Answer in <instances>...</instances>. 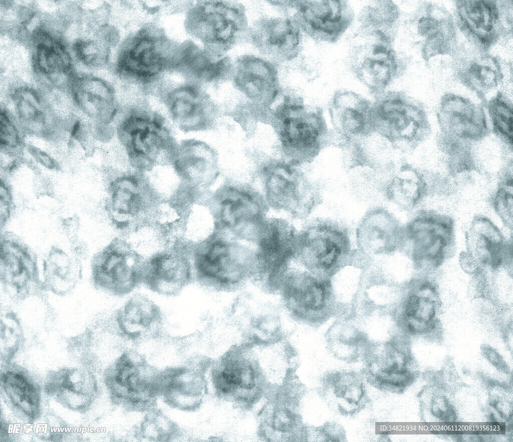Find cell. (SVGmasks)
Masks as SVG:
<instances>
[{
	"label": "cell",
	"mask_w": 513,
	"mask_h": 442,
	"mask_svg": "<svg viewBox=\"0 0 513 442\" xmlns=\"http://www.w3.org/2000/svg\"><path fill=\"white\" fill-rule=\"evenodd\" d=\"M116 132L130 163L139 172L171 163L177 144L159 115L133 110L122 119Z\"/></svg>",
	"instance_id": "obj_1"
},
{
	"label": "cell",
	"mask_w": 513,
	"mask_h": 442,
	"mask_svg": "<svg viewBox=\"0 0 513 442\" xmlns=\"http://www.w3.org/2000/svg\"><path fill=\"white\" fill-rule=\"evenodd\" d=\"M454 233L451 217L423 210L403 227L401 247H407L417 269L433 270L452 255Z\"/></svg>",
	"instance_id": "obj_2"
},
{
	"label": "cell",
	"mask_w": 513,
	"mask_h": 442,
	"mask_svg": "<svg viewBox=\"0 0 513 442\" xmlns=\"http://www.w3.org/2000/svg\"><path fill=\"white\" fill-rule=\"evenodd\" d=\"M371 128L389 139L394 147L411 149L429 135L430 125L424 112L408 104L401 96L387 93L371 107Z\"/></svg>",
	"instance_id": "obj_3"
},
{
	"label": "cell",
	"mask_w": 513,
	"mask_h": 442,
	"mask_svg": "<svg viewBox=\"0 0 513 442\" xmlns=\"http://www.w3.org/2000/svg\"><path fill=\"white\" fill-rule=\"evenodd\" d=\"M198 279L214 286H231L240 283L259 264L258 255L238 245L220 240L206 242L194 254Z\"/></svg>",
	"instance_id": "obj_4"
},
{
	"label": "cell",
	"mask_w": 513,
	"mask_h": 442,
	"mask_svg": "<svg viewBox=\"0 0 513 442\" xmlns=\"http://www.w3.org/2000/svg\"><path fill=\"white\" fill-rule=\"evenodd\" d=\"M0 280L5 292L14 301L22 302L44 295L36 254L14 233L1 234Z\"/></svg>",
	"instance_id": "obj_5"
},
{
	"label": "cell",
	"mask_w": 513,
	"mask_h": 442,
	"mask_svg": "<svg viewBox=\"0 0 513 442\" xmlns=\"http://www.w3.org/2000/svg\"><path fill=\"white\" fill-rule=\"evenodd\" d=\"M160 375L134 351L123 353L108 379L114 399L137 409H146L160 394Z\"/></svg>",
	"instance_id": "obj_6"
},
{
	"label": "cell",
	"mask_w": 513,
	"mask_h": 442,
	"mask_svg": "<svg viewBox=\"0 0 513 442\" xmlns=\"http://www.w3.org/2000/svg\"><path fill=\"white\" fill-rule=\"evenodd\" d=\"M145 261L130 247L113 240L92 260L93 284L116 295L126 294L142 282Z\"/></svg>",
	"instance_id": "obj_7"
},
{
	"label": "cell",
	"mask_w": 513,
	"mask_h": 442,
	"mask_svg": "<svg viewBox=\"0 0 513 442\" xmlns=\"http://www.w3.org/2000/svg\"><path fill=\"white\" fill-rule=\"evenodd\" d=\"M407 349L395 339L367 345L363 354L361 372L372 386L383 391L399 393L407 386L410 373Z\"/></svg>",
	"instance_id": "obj_8"
},
{
	"label": "cell",
	"mask_w": 513,
	"mask_h": 442,
	"mask_svg": "<svg viewBox=\"0 0 513 442\" xmlns=\"http://www.w3.org/2000/svg\"><path fill=\"white\" fill-rule=\"evenodd\" d=\"M298 241L296 250L304 264L310 269L323 272L335 270L350 247L346 230L327 222L311 226Z\"/></svg>",
	"instance_id": "obj_9"
},
{
	"label": "cell",
	"mask_w": 513,
	"mask_h": 442,
	"mask_svg": "<svg viewBox=\"0 0 513 442\" xmlns=\"http://www.w3.org/2000/svg\"><path fill=\"white\" fill-rule=\"evenodd\" d=\"M447 99L438 114L439 144L472 147L488 135V125L482 110L462 98Z\"/></svg>",
	"instance_id": "obj_10"
},
{
	"label": "cell",
	"mask_w": 513,
	"mask_h": 442,
	"mask_svg": "<svg viewBox=\"0 0 513 442\" xmlns=\"http://www.w3.org/2000/svg\"><path fill=\"white\" fill-rule=\"evenodd\" d=\"M374 35L373 41L354 47L351 63L358 79L372 91L380 94L394 76L397 65L389 39Z\"/></svg>",
	"instance_id": "obj_11"
},
{
	"label": "cell",
	"mask_w": 513,
	"mask_h": 442,
	"mask_svg": "<svg viewBox=\"0 0 513 442\" xmlns=\"http://www.w3.org/2000/svg\"><path fill=\"white\" fill-rule=\"evenodd\" d=\"M155 195L141 174H126L112 180L105 204L107 214L118 227H123L146 209Z\"/></svg>",
	"instance_id": "obj_12"
},
{
	"label": "cell",
	"mask_w": 513,
	"mask_h": 442,
	"mask_svg": "<svg viewBox=\"0 0 513 442\" xmlns=\"http://www.w3.org/2000/svg\"><path fill=\"white\" fill-rule=\"evenodd\" d=\"M361 372L333 371L321 379L319 392L321 397L334 412L352 417L364 409L370 399Z\"/></svg>",
	"instance_id": "obj_13"
},
{
	"label": "cell",
	"mask_w": 513,
	"mask_h": 442,
	"mask_svg": "<svg viewBox=\"0 0 513 442\" xmlns=\"http://www.w3.org/2000/svg\"><path fill=\"white\" fill-rule=\"evenodd\" d=\"M466 252L484 269L495 270L512 261L510 245L498 227L488 217H474L465 233Z\"/></svg>",
	"instance_id": "obj_14"
},
{
	"label": "cell",
	"mask_w": 513,
	"mask_h": 442,
	"mask_svg": "<svg viewBox=\"0 0 513 442\" xmlns=\"http://www.w3.org/2000/svg\"><path fill=\"white\" fill-rule=\"evenodd\" d=\"M192 276L187 254L174 249L162 251L145 261L142 282L156 292L171 296L178 293Z\"/></svg>",
	"instance_id": "obj_15"
},
{
	"label": "cell",
	"mask_w": 513,
	"mask_h": 442,
	"mask_svg": "<svg viewBox=\"0 0 513 442\" xmlns=\"http://www.w3.org/2000/svg\"><path fill=\"white\" fill-rule=\"evenodd\" d=\"M403 227L388 211L376 208L367 212L359 223L356 238L364 252L380 254L401 247Z\"/></svg>",
	"instance_id": "obj_16"
},
{
	"label": "cell",
	"mask_w": 513,
	"mask_h": 442,
	"mask_svg": "<svg viewBox=\"0 0 513 442\" xmlns=\"http://www.w3.org/2000/svg\"><path fill=\"white\" fill-rule=\"evenodd\" d=\"M307 28L315 38L335 42L353 19V12L345 1H315L301 8Z\"/></svg>",
	"instance_id": "obj_17"
},
{
	"label": "cell",
	"mask_w": 513,
	"mask_h": 442,
	"mask_svg": "<svg viewBox=\"0 0 513 442\" xmlns=\"http://www.w3.org/2000/svg\"><path fill=\"white\" fill-rule=\"evenodd\" d=\"M371 107L369 102L354 92L338 91L330 106L335 130L347 141L359 140L372 131Z\"/></svg>",
	"instance_id": "obj_18"
},
{
	"label": "cell",
	"mask_w": 513,
	"mask_h": 442,
	"mask_svg": "<svg viewBox=\"0 0 513 442\" xmlns=\"http://www.w3.org/2000/svg\"><path fill=\"white\" fill-rule=\"evenodd\" d=\"M214 162L211 149L195 139L177 144L171 164L181 184L196 191L210 179Z\"/></svg>",
	"instance_id": "obj_19"
},
{
	"label": "cell",
	"mask_w": 513,
	"mask_h": 442,
	"mask_svg": "<svg viewBox=\"0 0 513 442\" xmlns=\"http://www.w3.org/2000/svg\"><path fill=\"white\" fill-rule=\"evenodd\" d=\"M43 272L46 290L61 296L73 291L82 277L81 260L55 246L44 260Z\"/></svg>",
	"instance_id": "obj_20"
},
{
	"label": "cell",
	"mask_w": 513,
	"mask_h": 442,
	"mask_svg": "<svg viewBox=\"0 0 513 442\" xmlns=\"http://www.w3.org/2000/svg\"><path fill=\"white\" fill-rule=\"evenodd\" d=\"M201 384L199 375L192 369L180 367L161 373L160 394L169 406L192 411L199 404Z\"/></svg>",
	"instance_id": "obj_21"
},
{
	"label": "cell",
	"mask_w": 513,
	"mask_h": 442,
	"mask_svg": "<svg viewBox=\"0 0 513 442\" xmlns=\"http://www.w3.org/2000/svg\"><path fill=\"white\" fill-rule=\"evenodd\" d=\"M161 321V313L158 306L146 297L138 294L131 297L115 316L121 333L132 339L148 335Z\"/></svg>",
	"instance_id": "obj_22"
},
{
	"label": "cell",
	"mask_w": 513,
	"mask_h": 442,
	"mask_svg": "<svg viewBox=\"0 0 513 442\" xmlns=\"http://www.w3.org/2000/svg\"><path fill=\"white\" fill-rule=\"evenodd\" d=\"M16 119L25 134L55 139L63 130L53 116L43 110L36 93L25 90L17 93Z\"/></svg>",
	"instance_id": "obj_23"
},
{
	"label": "cell",
	"mask_w": 513,
	"mask_h": 442,
	"mask_svg": "<svg viewBox=\"0 0 513 442\" xmlns=\"http://www.w3.org/2000/svg\"><path fill=\"white\" fill-rule=\"evenodd\" d=\"M283 123L282 137L285 145H291L306 156L313 155L319 150L326 132L319 111L288 117Z\"/></svg>",
	"instance_id": "obj_24"
},
{
	"label": "cell",
	"mask_w": 513,
	"mask_h": 442,
	"mask_svg": "<svg viewBox=\"0 0 513 442\" xmlns=\"http://www.w3.org/2000/svg\"><path fill=\"white\" fill-rule=\"evenodd\" d=\"M76 103L98 128L112 130L117 114L114 92L102 82L89 83L77 88L74 92Z\"/></svg>",
	"instance_id": "obj_25"
},
{
	"label": "cell",
	"mask_w": 513,
	"mask_h": 442,
	"mask_svg": "<svg viewBox=\"0 0 513 442\" xmlns=\"http://www.w3.org/2000/svg\"><path fill=\"white\" fill-rule=\"evenodd\" d=\"M170 114L174 123L185 132L206 128L209 119L198 91L191 86L173 90L167 96Z\"/></svg>",
	"instance_id": "obj_26"
},
{
	"label": "cell",
	"mask_w": 513,
	"mask_h": 442,
	"mask_svg": "<svg viewBox=\"0 0 513 442\" xmlns=\"http://www.w3.org/2000/svg\"><path fill=\"white\" fill-rule=\"evenodd\" d=\"M428 189L423 174L412 165L405 164L391 178L385 192L390 201L402 209L410 210L421 201Z\"/></svg>",
	"instance_id": "obj_27"
},
{
	"label": "cell",
	"mask_w": 513,
	"mask_h": 442,
	"mask_svg": "<svg viewBox=\"0 0 513 442\" xmlns=\"http://www.w3.org/2000/svg\"><path fill=\"white\" fill-rule=\"evenodd\" d=\"M219 206V219L226 227L240 233L259 224L260 205L247 193L230 189L221 198Z\"/></svg>",
	"instance_id": "obj_28"
},
{
	"label": "cell",
	"mask_w": 513,
	"mask_h": 442,
	"mask_svg": "<svg viewBox=\"0 0 513 442\" xmlns=\"http://www.w3.org/2000/svg\"><path fill=\"white\" fill-rule=\"evenodd\" d=\"M162 58L156 51L154 42L143 37L123 54L120 66L126 72L139 78H148L161 69Z\"/></svg>",
	"instance_id": "obj_29"
},
{
	"label": "cell",
	"mask_w": 513,
	"mask_h": 442,
	"mask_svg": "<svg viewBox=\"0 0 513 442\" xmlns=\"http://www.w3.org/2000/svg\"><path fill=\"white\" fill-rule=\"evenodd\" d=\"M1 352L4 359L12 357L24 340V328L20 315L8 309L2 312L0 318Z\"/></svg>",
	"instance_id": "obj_30"
},
{
	"label": "cell",
	"mask_w": 513,
	"mask_h": 442,
	"mask_svg": "<svg viewBox=\"0 0 513 442\" xmlns=\"http://www.w3.org/2000/svg\"><path fill=\"white\" fill-rule=\"evenodd\" d=\"M327 340L329 348L334 356L347 363L357 361L361 349L367 347V339L363 334L355 330L330 333Z\"/></svg>",
	"instance_id": "obj_31"
},
{
	"label": "cell",
	"mask_w": 513,
	"mask_h": 442,
	"mask_svg": "<svg viewBox=\"0 0 513 442\" xmlns=\"http://www.w3.org/2000/svg\"><path fill=\"white\" fill-rule=\"evenodd\" d=\"M488 112L494 133L512 151L513 114L511 107L500 96L491 102Z\"/></svg>",
	"instance_id": "obj_32"
},
{
	"label": "cell",
	"mask_w": 513,
	"mask_h": 442,
	"mask_svg": "<svg viewBox=\"0 0 513 442\" xmlns=\"http://www.w3.org/2000/svg\"><path fill=\"white\" fill-rule=\"evenodd\" d=\"M24 132L16 118L6 109H1L0 117L1 151L22 155L24 144Z\"/></svg>",
	"instance_id": "obj_33"
},
{
	"label": "cell",
	"mask_w": 513,
	"mask_h": 442,
	"mask_svg": "<svg viewBox=\"0 0 513 442\" xmlns=\"http://www.w3.org/2000/svg\"><path fill=\"white\" fill-rule=\"evenodd\" d=\"M174 423L162 413L150 411L141 425L139 434L141 437L151 441H167L176 434Z\"/></svg>",
	"instance_id": "obj_34"
},
{
	"label": "cell",
	"mask_w": 513,
	"mask_h": 442,
	"mask_svg": "<svg viewBox=\"0 0 513 442\" xmlns=\"http://www.w3.org/2000/svg\"><path fill=\"white\" fill-rule=\"evenodd\" d=\"M493 207L503 224L513 228V178L512 171H506L502 177L493 200Z\"/></svg>",
	"instance_id": "obj_35"
},
{
	"label": "cell",
	"mask_w": 513,
	"mask_h": 442,
	"mask_svg": "<svg viewBox=\"0 0 513 442\" xmlns=\"http://www.w3.org/2000/svg\"><path fill=\"white\" fill-rule=\"evenodd\" d=\"M442 304L440 300L421 296L411 292L405 302L403 316L412 317L430 324L437 319V314Z\"/></svg>",
	"instance_id": "obj_36"
},
{
	"label": "cell",
	"mask_w": 513,
	"mask_h": 442,
	"mask_svg": "<svg viewBox=\"0 0 513 442\" xmlns=\"http://www.w3.org/2000/svg\"><path fill=\"white\" fill-rule=\"evenodd\" d=\"M15 210L12 190L5 179L1 177L0 185V225L2 228L11 218Z\"/></svg>",
	"instance_id": "obj_37"
},
{
	"label": "cell",
	"mask_w": 513,
	"mask_h": 442,
	"mask_svg": "<svg viewBox=\"0 0 513 442\" xmlns=\"http://www.w3.org/2000/svg\"><path fill=\"white\" fill-rule=\"evenodd\" d=\"M316 441H346L345 431L341 425L334 422H326L314 429Z\"/></svg>",
	"instance_id": "obj_38"
},
{
	"label": "cell",
	"mask_w": 513,
	"mask_h": 442,
	"mask_svg": "<svg viewBox=\"0 0 513 442\" xmlns=\"http://www.w3.org/2000/svg\"><path fill=\"white\" fill-rule=\"evenodd\" d=\"M25 147L34 160L43 167L50 170H60L59 163L47 152L32 144H28Z\"/></svg>",
	"instance_id": "obj_39"
},
{
	"label": "cell",
	"mask_w": 513,
	"mask_h": 442,
	"mask_svg": "<svg viewBox=\"0 0 513 442\" xmlns=\"http://www.w3.org/2000/svg\"><path fill=\"white\" fill-rule=\"evenodd\" d=\"M459 262L462 270L471 275L477 274L483 270L478 263L466 251L460 254Z\"/></svg>",
	"instance_id": "obj_40"
},
{
	"label": "cell",
	"mask_w": 513,
	"mask_h": 442,
	"mask_svg": "<svg viewBox=\"0 0 513 442\" xmlns=\"http://www.w3.org/2000/svg\"><path fill=\"white\" fill-rule=\"evenodd\" d=\"M62 224L64 232L71 242L78 239L77 234L80 228L79 218L76 215L63 219Z\"/></svg>",
	"instance_id": "obj_41"
}]
</instances>
